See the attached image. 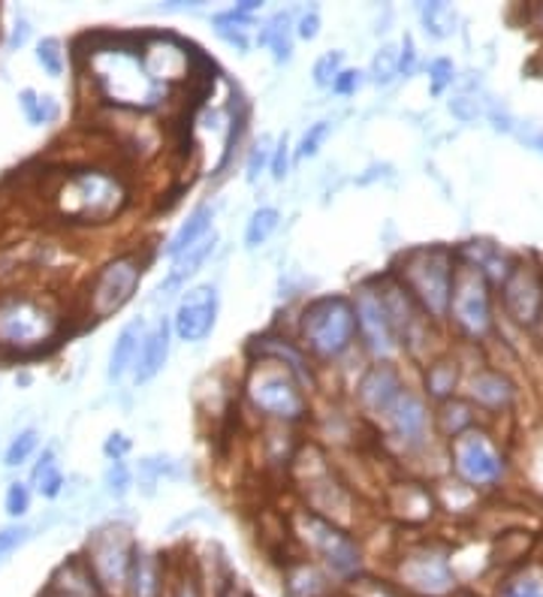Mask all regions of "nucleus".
<instances>
[{
  "label": "nucleus",
  "mask_w": 543,
  "mask_h": 597,
  "mask_svg": "<svg viewBox=\"0 0 543 597\" xmlns=\"http://www.w3.org/2000/svg\"><path fill=\"white\" fill-rule=\"evenodd\" d=\"M61 332V317L52 305L31 293H0V350L40 354Z\"/></svg>",
  "instance_id": "nucleus-1"
},
{
  "label": "nucleus",
  "mask_w": 543,
  "mask_h": 597,
  "mask_svg": "<svg viewBox=\"0 0 543 597\" xmlns=\"http://www.w3.org/2000/svg\"><path fill=\"white\" fill-rule=\"evenodd\" d=\"M396 281L407 290V296L432 317L450 315L453 299V278H456V260L444 248H417L405 253Z\"/></svg>",
  "instance_id": "nucleus-2"
},
{
  "label": "nucleus",
  "mask_w": 543,
  "mask_h": 597,
  "mask_svg": "<svg viewBox=\"0 0 543 597\" xmlns=\"http://www.w3.org/2000/svg\"><path fill=\"white\" fill-rule=\"evenodd\" d=\"M125 199L127 190L116 176L100 172V169H85V172H73L61 181V188L55 193V206L63 218L103 223V220L116 218Z\"/></svg>",
  "instance_id": "nucleus-3"
},
{
  "label": "nucleus",
  "mask_w": 543,
  "mask_h": 597,
  "mask_svg": "<svg viewBox=\"0 0 543 597\" xmlns=\"http://www.w3.org/2000/svg\"><path fill=\"white\" fill-rule=\"evenodd\" d=\"M356 311L347 296H324L314 299L303 311V341L314 357L335 359L354 345Z\"/></svg>",
  "instance_id": "nucleus-4"
},
{
  "label": "nucleus",
  "mask_w": 543,
  "mask_h": 597,
  "mask_svg": "<svg viewBox=\"0 0 543 597\" xmlns=\"http://www.w3.org/2000/svg\"><path fill=\"white\" fill-rule=\"evenodd\" d=\"M299 528H303L305 546L324 565L329 579H338L345 586L359 579V574H363V556H359V546H356L354 537L342 531L333 519L314 514V510L299 514Z\"/></svg>",
  "instance_id": "nucleus-5"
},
{
  "label": "nucleus",
  "mask_w": 543,
  "mask_h": 597,
  "mask_svg": "<svg viewBox=\"0 0 543 597\" xmlns=\"http://www.w3.org/2000/svg\"><path fill=\"white\" fill-rule=\"evenodd\" d=\"M139 281H142V260L136 253H121L116 260L103 262L88 287V315L95 320L118 315L136 296Z\"/></svg>",
  "instance_id": "nucleus-6"
},
{
  "label": "nucleus",
  "mask_w": 543,
  "mask_h": 597,
  "mask_svg": "<svg viewBox=\"0 0 543 597\" xmlns=\"http://www.w3.org/2000/svg\"><path fill=\"white\" fill-rule=\"evenodd\" d=\"M293 368H284L278 359L260 362L248 380V396L257 410L278 419H303L308 410L303 389L293 380Z\"/></svg>",
  "instance_id": "nucleus-7"
},
{
  "label": "nucleus",
  "mask_w": 543,
  "mask_h": 597,
  "mask_svg": "<svg viewBox=\"0 0 543 597\" xmlns=\"http://www.w3.org/2000/svg\"><path fill=\"white\" fill-rule=\"evenodd\" d=\"M136 549H139V546L127 537V531H121L116 525L100 528V531L88 540V558H85V565L91 570V577L97 579V586L106 588V591H112V588H121V591H125Z\"/></svg>",
  "instance_id": "nucleus-8"
},
{
  "label": "nucleus",
  "mask_w": 543,
  "mask_h": 597,
  "mask_svg": "<svg viewBox=\"0 0 543 597\" xmlns=\"http://www.w3.org/2000/svg\"><path fill=\"white\" fill-rule=\"evenodd\" d=\"M450 317H453L462 332H468L471 338H483L490 332V283H486V275H483L474 262L456 266Z\"/></svg>",
  "instance_id": "nucleus-9"
},
{
  "label": "nucleus",
  "mask_w": 543,
  "mask_h": 597,
  "mask_svg": "<svg viewBox=\"0 0 543 597\" xmlns=\"http://www.w3.org/2000/svg\"><path fill=\"white\" fill-rule=\"evenodd\" d=\"M398 586L414 597H450L456 595V574L450 567L447 553L435 546L411 549L398 561Z\"/></svg>",
  "instance_id": "nucleus-10"
},
{
  "label": "nucleus",
  "mask_w": 543,
  "mask_h": 597,
  "mask_svg": "<svg viewBox=\"0 0 543 597\" xmlns=\"http://www.w3.org/2000/svg\"><path fill=\"white\" fill-rule=\"evenodd\" d=\"M453 468L468 486H490L504 474V461L498 450L492 447L490 438L477 429L462 431L450 444Z\"/></svg>",
  "instance_id": "nucleus-11"
},
{
  "label": "nucleus",
  "mask_w": 543,
  "mask_h": 597,
  "mask_svg": "<svg viewBox=\"0 0 543 597\" xmlns=\"http://www.w3.org/2000/svg\"><path fill=\"white\" fill-rule=\"evenodd\" d=\"M354 311H356V329L366 341V347L375 357H393L398 350V336L396 326L389 320L387 305L384 296L375 287H359L354 296Z\"/></svg>",
  "instance_id": "nucleus-12"
},
{
  "label": "nucleus",
  "mask_w": 543,
  "mask_h": 597,
  "mask_svg": "<svg viewBox=\"0 0 543 597\" xmlns=\"http://www.w3.org/2000/svg\"><path fill=\"white\" fill-rule=\"evenodd\" d=\"M218 324V290L211 283L194 287L178 302L176 317H172V332L185 345H199L211 336V329Z\"/></svg>",
  "instance_id": "nucleus-13"
},
{
  "label": "nucleus",
  "mask_w": 543,
  "mask_h": 597,
  "mask_svg": "<svg viewBox=\"0 0 543 597\" xmlns=\"http://www.w3.org/2000/svg\"><path fill=\"white\" fill-rule=\"evenodd\" d=\"M381 426L393 435V438L405 440V444H419L428 429V410L423 398L411 389H402L389 410L381 417Z\"/></svg>",
  "instance_id": "nucleus-14"
},
{
  "label": "nucleus",
  "mask_w": 543,
  "mask_h": 597,
  "mask_svg": "<svg viewBox=\"0 0 543 597\" xmlns=\"http://www.w3.org/2000/svg\"><path fill=\"white\" fill-rule=\"evenodd\" d=\"M504 302L520 324L532 326L543 311V281L529 266H516L504 281Z\"/></svg>",
  "instance_id": "nucleus-15"
},
{
  "label": "nucleus",
  "mask_w": 543,
  "mask_h": 597,
  "mask_svg": "<svg viewBox=\"0 0 543 597\" xmlns=\"http://www.w3.org/2000/svg\"><path fill=\"white\" fill-rule=\"evenodd\" d=\"M405 389L398 371L393 366H375L368 371L363 384H359V405L368 417L381 419L389 410V405L396 401V396Z\"/></svg>",
  "instance_id": "nucleus-16"
},
{
  "label": "nucleus",
  "mask_w": 543,
  "mask_h": 597,
  "mask_svg": "<svg viewBox=\"0 0 543 597\" xmlns=\"http://www.w3.org/2000/svg\"><path fill=\"white\" fill-rule=\"evenodd\" d=\"M169 336H172V324H169L167 317H160L151 329H148L146 341H142V350H139V359H136L134 366V384L136 387H142L148 380H155L164 366H167L169 359Z\"/></svg>",
  "instance_id": "nucleus-17"
},
{
  "label": "nucleus",
  "mask_w": 543,
  "mask_h": 597,
  "mask_svg": "<svg viewBox=\"0 0 543 597\" xmlns=\"http://www.w3.org/2000/svg\"><path fill=\"white\" fill-rule=\"evenodd\" d=\"M146 336H148V329L142 320H130V324L118 332L116 345H112V350H109V366H106V380H109V384H118V380L125 378L127 371H134Z\"/></svg>",
  "instance_id": "nucleus-18"
},
{
  "label": "nucleus",
  "mask_w": 543,
  "mask_h": 597,
  "mask_svg": "<svg viewBox=\"0 0 543 597\" xmlns=\"http://www.w3.org/2000/svg\"><path fill=\"white\" fill-rule=\"evenodd\" d=\"M215 245H218V236L211 232V236H206V239L199 241V245H194L190 251H185L181 257H176L172 260V269H169L167 281L160 283V290L157 293L160 296H172L181 287V283L188 281V278H194V275L206 266V260H209L211 253H215Z\"/></svg>",
  "instance_id": "nucleus-19"
},
{
  "label": "nucleus",
  "mask_w": 543,
  "mask_h": 597,
  "mask_svg": "<svg viewBox=\"0 0 543 597\" xmlns=\"http://www.w3.org/2000/svg\"><path fill=\"white\" fill-rule=\"evenodd\" d=\"M164 591V577H160V561L151 553L136 549L130 577H127L125 595L127 597H160Z\"/></svg>",
  "instance_id": "nucleus-20"
},
{
  "label": "nucleus",
  "mask_w": 543,
  "mask_h": 597,
  "mask_svg": "<svg viewBox=\"0 0 543 597\" xmlns=\"http://www.w3.org/2000/svg\"><path fill=\"white\" fill-rule=\"evenodd\" d=\"M211 220H215V206H199V209L190 211V218L172 232V239L167 245V257L169 260H176L185 251H190L194 245L206 239L211 230Z\"/></svg>",
  "instance_id": "nucleus-21"
},
{
  "label": "nucleus",
  "mask_w": 543,
  "mask_h": 597,
  "mask_svg": "<svg viewBox=\"0 0 543 597\" xmlns=\"http://www.w3.org/2000/svg\"><path fill=\"white\" fill-rule=\"evenodd\" d=\"M63 477L61 465H58V456H55L52 447H46V450L37 456V465L31 468V486L33 492L42 495V498H58L63 492Z\"/></svg>",
  "instance_id": "nucleus-22"
},
{
  "label": "nucleus",
  "mask_w": 543,
  "mask_h": 597,
  "mask_svg": "<svg viewBox=\"0 0 543 597\" xmlns=\"http://www.w3.org/2000/svg\"><path fill=\"white\" fill-rule=\"evenodd\" d=\"M471 398H474L481 408L502 410L511 405L513 387L502 378V375H495V371H483V375H477L474 384H471Z\"/></svg>",
  "instance_id": "nucleus-23"
},
{
  "label": "nucleus",
  "mask_w": 543,
  "mask_h": 597,
  "mask_svg": "<svg viewBox=\"0 0 543 597\" xmlns=\"http://www.w3.org/2000/svg\"><path fill=\"white\" fill-rule=\"evenodd\" d=\"M419 21H423V31L432 37V40H447L456 33V10L444 3V0H435V3H423L419 7Z\"/></svg>",
  "instance_id": "nucleus-24"
},
{
  "label": "nucleus",
  "mask_w": 543,
  "mask_h": 597,
  "mask_svg": "<svg viewBox=\"0 0 543 597\" xmlns=\"http://www.w3.org/2000/svg\"><path fill=\"white\" fill-rule=\"evenodd\" d=\"M287 591L293 597H326L329 595V574H320L314 565L293 567L287 574Z\"/></svg>",
  "instance_id": "nucleus-25"
},
{
  "label": "nucleus",
  "mask_w": 543,
  "mask_h": 597,
  "mask_svg": "<svg viewBox=\"0 0 543 597\" xmlns=\"http://www.w3.org/2000/svg\"><path fill=\"white\" fill-rule=\"evenodd\" d=\"M257 42L263 46H269L272 52H275V61L284 63L290 61L293 52V40H290V12H278V16H272L269 24L263 28Z\"/></svg>",
  "instance_id": "nucleus-26"
},
{
  "label": "nucleus",
  "mask_w": 543,
  "mask_h": 597,
  "mask_svg": "<svg viewBox=\"0 0 543 597\" xmlns=\"http://www.w3.org/2000/svg\"><path fill=\"white\" fill-rule=\"evenodd\" d=\"M278 223H282V211L272 209V206H260V209L248 218V227H245V248H248V251L263 248V245L275 236Z\"/></svg>",
  "instance_id": "nucleus-27"
},
{
  "label": "nucleus",
  "mask_w": 543,
  "mask_h": 597,
  "mask_svg": "<svg viewBox=\"0 0 543 597\" xmlns=\"http://www.w3.org/2000/svg\"><path fill=\"white\" fill-rule=\"evenodd\" d=\"M254 21L248 19V16H241L236 7L227 12H218L215 16V31H218V37L224 42H230V46H236L239 52H248V31H251Z\"/></svg>",
  "instance_id": "nucleus-28"
},
{
  "label": "nucleus",
  "mask_w": 543,
  "mask_h": 597,
  "mask_svg": "<svg viewBox=\"0 0 543 597\" xmlns=\"http://www.w3.org/2000/svg\"><path fill=\"white\" fill-rule=\"evenodd\" d=\"M460 384V368L453 359H438L426 371V392L432 398H450Z\"/></svg>",
  "instance_id": "nucleus-29"
},
{
  "label": "nucleus",
  "mask_w": 543,
  "mask_h": 597,
  "mask_svg": "<svg viewBox=\"0 0 543 597\" xmlns=\"http://www.w3.org/2000/svg\"><path fill=\"white\" fill-rule=\"evenodd\" d=\"M37 63L42 67V73L52 76V79H61L63 70H67V52H63V42L58 37H42L37 42Z\"/></svg>",
  "instance_id": "nucleus-30"
},
{
  "label": "nucleus",
  "mask_w": 543,
  "mask_h": 597,
  "mask_svg": "<svg viewBox=\"0 0 543 597\" xmlns=\"http://www.w3.org/2000/svg\"><path fill=\"white\" fill-rule=\"evenodd\" d=\"M37 447H40V431L21 429L19 435L10 440L7 452H3V465H7V468H21V465L37 452Z\"/></svg>",
  "instance_id": "nucleus-31"
},
{
  "label": "nucleus",
  "mask_w": 543,
  "mask_h": 597,
  "mask_svg": "<svg viewBox=\"0 0 543 597\" xmlns=\"http://www.w3.org/2000/svg\"><path fill=\"white\" fill-rule=\"evenodd\" d=\"M396 76H402V52L396 46H381V52L372 58V82L389 84Z\"/></svg>",
  "instance_id": "nucleus-32"
},
{
  "label": "nucleus",
  "mask_w": 543,
  "mask_h": 597,
  "mask_svg": "<svg viewBox=\"0 0 543 597\" xmlns=\"http://www.w3.org/2000/svg\"><path fill=\"white\" fill-rule=\"evenodd\" d=\"M402 501H405V519L407 523H423V519H428L432 516V495L423 489V486H417V482H405L402 486Z\"/></svg>",
  "instance_id": "nucleus-33"
},
{
  "label": "nucleus",
  "mask_w": 543,
  "mask_h": 597,
  "mask_svg": "<svg viewBox=\"0 0 543 597\" xmlns=\"http://www.w3.org/2000/svg\"><path fill=\"white\" fill-rule=\"evenodd\" d=\"M345 73V52H326L314 63V84L333 88L335 79Z\"/></svg>",
  "instance_id": "nucleus-34"
},
{
  "label": "nucleus",
  "mask_w": 543,
  "mask_h": 597,
  "mask_svg": "<svg viewBox=\"0 0 543 597\" xmlns=\"http://www.w3.org/2000/svg\"><path fill=\"white\" fill-rule=\"evenodd\" d=\"M31 537H33L31 525L12 523V525H7V528H0V565L10 558L12 553H19L21 546L28 544Z\"/></svg>",
  "instance_id": "nucleus-35"
},
{
  "label": "nucleus",
  "mask_w": 543,
  "mask_h": 597,
  "mask_svg": "<svg viewBox=\"0 0 543 597\" xmlns=\"http://www.w3.org/2000/svg\"><path fill=\"white\" fill-rule=\"evenodd\" d=\"M3 510L10 519H21V516L31 510V486L28 482H10L7 495H3Z\"/></svg>",
  "instance_id": "nucleus-36"
},
{
  "label": "nucleus",
  "mask_w": 543,
  "mask_h": 597,
  "mask_svg": "<svg viewBox=\"0 0 543 597\" xmlns=\"http://www.w3.org/2000/svg\"><path fill=\"white\" fill-rule=\"evenodd\" d=\"M103 486L112 498H125L130 492V486H134V474H130L125 461H109V468L103 474Z\"/></svg>",
  "instance_id": "nucleus-37"
},
{
  "label": "nucleus",
  "mask_w": 543,
  "mask_h": 597,
  "mask_svg": "<svg viewBox=\"0 0 543 597\" xmlns=\"http://www.w3.org/2000/svg\"><path fill=\"white\" fill-rule=\"evenodd\" d=\"M498 597H543V579L534 574H520L504 583Z\"/></svg>",
  "instance_id": "nucleus-38"
},
{
  "label": "nucleus",
  "mask_w": 543,
  "mask_h": 597,
  "mask_svg": "<svg viewBox=\"0 0 543 597\" xmlns=\"http://www.w3.org/2000/svg\"><path fill=\"white\" fill-rule=\"evenodd\" d=\"M272 146V139L269 137H260V142L251 148V155H248V167H245V179L257 181L260 179V172L266 167H272V155H275V148Z\"/></svg>",
  "instance_id": "nucleus-39"
},
{
  "label": "nucleus",
  "mask_w": 543,
  "mask_h": 597,
  "mask_svg": "<svg viewBox=\"0 0 543 597\" xmlns=\"http://www.w3.org/2000/svg\"><path fill=\"white\" fill-rule=\"evenodd\" d=\"M329 130H333V125H329V121H317V125L308 127V130H305L303 142H299L296 158H314V155L320 151V146L326 142V137H329Z\"/></svg>",
  "instance_id": "nucleus-40"
},
{
  "label": "nucleus",
  "mask_w": 543,
  "mask_h": 597,
  "mask_svg": "<svg viewBox=\"0 0 543 597\" xmlns=\"http://www.w3.org/2000/svg\"><path fill=\"white\" fill-rule=\"evenodd\" d=\"M19 106L28 125L31 127H42L46 125V112H42V94H37L33 88H21L19 91Z\"/></svg>",
  "instance_id": "nucleus-41"
},
{
  "label": "nucleus",
  "mask_w": 543,
  "mask_h": 597,
  "mask_svg": "<svg viewBox=\"0 0 543 597\" xmlns=\"http://www.w3.org/2000/svg\"><path fill=\"white\" fill-rule=\"evenodd\" d=\"M428 76H432V91L444 94V88L453 84V79H456V67H453L450 58H435V61L428 63Z\"/></svg>",
  "instance_id": "nucleus-42"
},
{
  "label": "nucleus",
  "mask_w": 543,
  "mask_h": 597,
  "mask_svg": "<svg viewBox=\"0 0 543 597\" xmlns=\"http://www.w3.org/2000/svg\"><path fill=\"white\" fill-rule=\"evenodd\" d=\"M287 169H290V146H287V139H278V146H275V155H272V179L284 181L287 179Z\"/></svg>",
  "instance_id": "nucleus-43"
},
{
  "label": "nucleus",
  "mask_w": 543,
  "mask_h": 597,
  "mask_svg": "<svg viewBox=\"0 0 543 597\" xmlns=\"http://www.w3.org/2000/svg\"><path fill=\"white\" fill-rule=\"evenodd\" d=\"M345 597H398V595L393 588L381 586V583H363V579H356V583H351Z\"/></svg>",
  "instance_id": "nucleus-44"
},
{
  "label": "nucleus",
  "mask_w": 543,
  "mask_h": 597,
  "mask_svg": "<svg viewBox=\"0 0 543 597\" xmlns=\"http://www.w3.org/2000/svg\"><path fill=\"white\" fill-rule=\"evenodd\" d=\"M28 40H31V21L24 19V16H16V21H12V28H10V40H7L10 52H19V49H24V46H28Z\"/></svg>",
  "instance_id": "nucleus-45"
},
{
  "label": "nucleus",
  "mask_w": 543,
  "mask_h": 597,
  "mask_svg": "<svg viewBox=\"0 0 543 597\" xmlns=\"http://www.w3.org/2000/svg\"><path fill=\"white\" fill-rule=\"evenodd\" d=\"M450 112L468 125V121H474V118L481 116V106H477L474 97H453V100H450Z\"/></svg>",
  "instance_id": "nucleus-46"
},
{
  "label": "nucleus",
  "mask_w": 543,
  "mask_h": 597,
  "mask_svg": "<svg viewBox=\"0 0 543 597\" xmlns=\"http://www.w3.org/2000/svg\"><path fill=\"white\" fill-rule=\"evenodd\" d=\"M103 452L109 461H125V456L130 452V438L121 435V431H112L103 444Z\"/></svg>",
  "instance_id": "nucleus-47"
},
{
  "label": "nucleus",
  "mask_w": 543,
  "mask_h": 597,
  "mask_svg": "<svg viewBox=\"0 0 543 597\" xmlns=\"http://www.w3.org/2000/svg\"><path fill=\"white\" fill-rule=\"evenodd\" d=\"M359 88H363V73H359V70H345V73L338 76V79H335V84H333L335 94H342V97L356 94Z\"/></svg>",
  "instance_id": "nucleus-48"
},
{
  "label": "nucleus",
  "mask_w": 543,
  "mask_h": 597,
  "mask_svg": "<svg viewBox=\"0 0 543 597\" xmlns=\"http://www.w3.org/2000/svg\"><path fill=\"white\" fill-rule=\"evenodd\" d=\"M317 33H320V16H317V10L305 12L303 19H299V24H296V37L299 40H317Z\"/></svg>",
  "instance_id": "nucleus-49"
},
{
  "label": "nucleus",
  "mask_w": 543,
  "mask_h": 597,
  "mask_svg": "<svg viewBox=\"0 0 543 597\" xmlns=\"http://www.w3.org/2000/svg\"><path fill=\"white\" fill-rule=\"evenodd\" d=\"M414 67H417V49H414V40L405 37V46H402V76L414 73Z\"/></svg>",
  "instance_id": "nucleus-50"
},
{
  "label": "nucleus",
  "mask_w": 543,
  "mask_h": 597,
  "mask_svg": "<svg viewBox=\"0 0 543 597\" xmlns=\"http://www.w3.org/2000/svg\"><path fill=\"white\" fill-rule=\"evenodd\" d=\"M176 597H199L194 579H181V586L176 588Z\"/></svg>",
  "instance_id": "nucleus-51"
},
{
  "label": "nucleus",
  "mask_w": 543,
  "mask_h": 597,
  "mask_svg": "<svg viewBox=\"0 0 543 597\" xmlns=\"http://www.w3.org/2000/svg\"><path fill=\"white\" fill-rule=\"evenodd\" d=\"M220 597H248V595H245V591H241V588L233 583V586H227V591H224Z\"/></svg>",
  "instance_id": "nucleus-52"
},
{
  "label": "nucleus",
  "mask_w": 543,
  "mask_h": 597,
  "mask_svg": "<svg viewBox=\"0 0 543 597\" xmlns=\"http://www.w3.org/2000/svg\"><path fill=\"white\" fill-rule=\"evenodd\" d=\"M49 597H79V595H70V591H61V588H52V595Z\"/></svg>",
  "instance_id": "nucleus-53"
},
{
  "label": "nucleus",
  "mask_w": 543,
  "mask_h": 597,
  "mask_svg": "<svg viewBox=\"0 0 543 597\" xmlns=\"http://www.w3.org/2000/svg\"><path fill=\"white\" fill-rule=\"evenodd\" d=\"M534 146H537L543 151V139H534Z\"/></svg>",
  "instance_id": "nucleus-54"
},
{
  "label": "nucleus",
  "mask_w": 543,
  "mask_h": 597,
  "mask_svg": "<svg viewBox=\"0 0 543 597\" xmlns=\"http://www.w3.org/2000/svg\"><path fill=\"white\" fill-rule=\"evenodd\" d=\"M462 597H471V595H462Z\"/></svg>",
  "instance_id": "nucleus-55"
}]
</instances>
